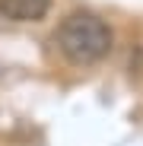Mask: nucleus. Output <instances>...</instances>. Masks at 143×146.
<instances>
[{
    "label": "nucleus",
    "mask_w": 143,
    "mask_h": 146,
    "mask_svg": "<svg viewBox=\"0 0 143 146\" xmlns=\"http://www.w3.org/2000/svg\"><path fill=\"white\" fill-rule=\"evenodd\" d=\"M111 41L114 35L108 29V22L89 10H76V13L64 16V22L54 32L57 51L73 67H92V64L105 60L111 51Z\"/></svg>",
    "instance_id": "f257e3e1"
},
{
    "label": "nucleus",
    "mask_w": 143,
    "mask_h": 146,
    "mask_svg": "<svg viewBox=\"0 0 143 146\" xmlns=\"http://www.w3.org/2000/svg\"><path fill=\"white\" fill-rule=\"evenodd\" d=\"M54 0H0V16L10 22H38L48 16Z\"/></svg>",
    "instance_id": "f03ea898"
}]
</instances>
